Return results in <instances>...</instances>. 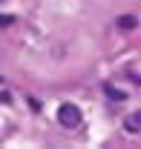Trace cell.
<instances>
[{"mask_svg":"<svg viewBox=\"0 0 141 149\" xmlns=\"http://www.w3.org/2000/svg\"><path fill=\"white\" fill-rule=\"evenodd\" d=\"M104 92H106V97H112V100H124V97H127V92H124V89H115L112 83H106Z\"/></svg>","mask_w":141,"mask_h":149,"instance_id":"7a4b0ae2","label":"cell"},{"mask_svg":"<svg viewBox=\"0 0 141 149\" xmlns=\"http://www.w3.org/2000/svg\"><path fill=\"white\" fill-rule=\"evenodd\" d=\"M12 23H15L12 15H0V29H6V26H12Z\"/></svg>","mask_w":141,"mask_h":149,"instance_id":"5b68a950","label":"cell"},{"mask_svg":"<svg viewBox=\"0 0 141 149\" xmlns=\"http://www.w3.org/2000/svg\"><path fill=\"white\" fill-rule=\"evenodd\" d=\"M127 129H130V132H138L141 129V112H135V115L127 118Z\"/></svg>","mask_w":141,"mask_h":149,"instance_id":"3957f363","label":"cell"},{"mask_svg":"<svg viewBox=\"0 0 141 149\" xmlns=\"http://www.w3.org/2000/svg\"><path fill=\"white\" fill-rule=\"evenodd\" d=\"M58 120H61V126L75 129V126L81 123V109H78L75 103H61V109H58Z\"/></svg>","mask_w":141,"mask_h":149,"instance_id":"6da1fadb","label":"cell"},{"mask_svg":"<svg viewBox=\"0 0 141 149\" xmlns=\"http://www.w3.org/2000/svg\"><path fill=\"white\" fill-rule=\"evenodd\" d=\"M118 26H121V29H135L138 20L133 17V15H121V17H118Z\"/></svg>","mask_w":141,"mask_h":149,"instance_id":"277c9868","label":"cell"}]
</instances>
